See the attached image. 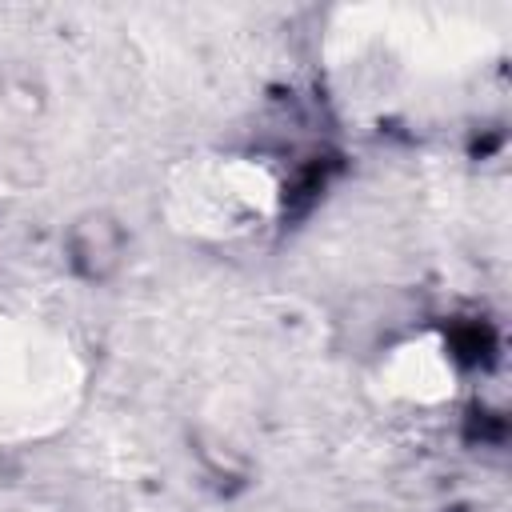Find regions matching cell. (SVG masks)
Segmentation results:
<instances>
[{
    "mask_svg": "<svg viewBox=\"0 0 512 512\" xmlns=\"http://www.w3.org/2000/svg\"><path fill=\"white\" fill-rule=\"evenodd\" d=\"M88 364L56 316L0 304V444L48 440L72 424Z\"/></svg>",
    "mask_w": 512,
    "mask_h": 512,
    "instance_id": "cell-1",
    "label": "cell"
},
{
    "mask_svg": "<svg viewBox=\"0 0 512 512\" xmlns=\"http://www.w3.org/2000/svg\"><path fill=\"white\" fill-rule=\"evenodd\" d=\"M284 200L276 168L248 152L184 156L164 180V216L176 232L232 244L264 232Z\"/></svg>",
    "mask_w": 512,
    "mask_h": 512,
    "instance_id": "cell-2",
    "label": "cell"
},
{
    "mask_svg": "<svg viewBox=\"0 0 512 512\" xmlns=\"http://www.w3.org/2000/svg\"><path fill=\"white\" fill-rule=\"evenodd\" d=\"M456 356L440 332H416L388 344L372 368L380 404L400 412H436L456 400Z\"/></svg>",
    "mask_w": 512,
    "mask_h": 512,
    "instance_id": "cell-3",
    "label": "cell"
},
{
    "mask_svg": "<svg viewBox=\"0 0 512 512\" xmlns=\"http://www.w3.org/2000/svg\"><path fill=\"white\" fill-rule=\"evenodd\" d=\"M36 116L32 92L0 76V196H16L20 188L36 184Z\"/></svg>",
    "mask_w": 512,
    "mask_h": 512,
    "instance_id": "cell-4",
    "label": "cell"
}]
</instances>
